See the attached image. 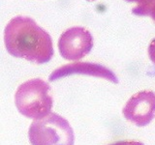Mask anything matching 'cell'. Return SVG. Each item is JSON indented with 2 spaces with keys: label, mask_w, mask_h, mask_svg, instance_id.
Masks as SVG:
<instances>
[{
  "label": "cell",
  "mask_w": 155,
  "mask_h": 145,
  "mask_svg": "<svg viewBox=\"0 0 155 145\" xmlns=\"http://www.w3.org/2000/svg\"><path fill=\"white\" fill-rule=\"evenodd\" d=\"M4 43L11 55L37 64L47 63L53 56L50 34L28 17H15L8 22Z\"/></svg>",
  "instance_id": "6da1fadb"
},
{
  "label": "cell",
  "mask_w": 155,
  "mask_h": 145,
  "mask_svg": "<svg viewBox=\"0 0 155 145\" xmlns=\"http://www.w3.org/2000/svg\"><path fill=\"white\" fill-rule=\"evenodd\" d=\"M51 87L41 79H29L18 86L15 95L18 110L27 118L42 119L51 112Z\"/></svg>",
  "instance_id": "7a4b0ae2"
},
{
  "label": "cell",
  "mask_w": 155,
  "mask_h": 145,
  "mask_svg": "<svg viewBox=\"0 0 155 145\" xmlns=\"http://www.w3.org/2000/svg\"><path fill=\"white\" fill-rule=\"evenodd\" d=\"M28 137L31 145H74L75 140L69 122L53 112L32 122Z\"/></svg>",
  "instance_id": "3957f363"
},
{
  "label": "cell",
  "mask_w": 155,
  "mask_h": 145,
  "mask_svg": "<svg viewBox=\"0 0 155 145\" xmlns=\"http://www.w3.org/2000/svg\"><path fill=\"white\" fill-rule=\"evenodd\" d=\"M93 47V37L87 29L75 26L61 34L58 41L60 55L67 60H80Z\"/></svg>",
  "instance_id": "277c9868"
},
{
  "label": "cell",
  "mask_w": 155,
  "mask_h": 145,
  "mask_svg": "<svg viewBox=\"0 0 155 145\" xmlns=\"http://www.w3.org/2000/svg\"><path fill=\"white\" fill-rule=\"evenodd\" d=\"M124 117L131 123L144 127L155 117V93L152 91H140L133 95L122 110Z\"/></svg>",
  "instance_id": "5b68a950"
},
{
  "label": "cell",
  "mask_w": 155,
  "mask_h": 145,
  "mask_svg": "<svg viewBox=\"0 0 155 145\" xmlns=\"http://www.w3.org/2000/svg\"><path fill=\"white\" fill-rule=\"evenodd\" d=\"M72 75H85L96 77L108 79L114 83H118V79L115 74L105 66L95 63H87V62H77L71 63L64 66L59 67L58 69L53 71L50 76V81H54L62 77L69 76Z\"/></svg>",
  "instance_id": "8992f818"
},
{
  "label": "cell",
  "mask_w": 155,
  "mask_h": 145,
  "mask_svg": "<svg viewBox=\"0 0 155 145\" xmlns=\"http://www.w3.org/2000/svg\"><path fill=\"white\" fill-rule=\"evenodd\" d=\"M125 1L130 2V3H137L138 5L135 8L132 9V13L135 14L136 12H139L140 10L147 8L150 4L153 3L155 0H125Z\"/></svg>",
  "instance_id": "52a82bcc"
},
{
  "label": "cell",
  "mask_w": 155,
  "mask_h": 145,
  "mask_svg": "<svg viewBox=\"0 0 155 145\" xmlns=\"http://www.w3.org/2000/svg\"><path fill=\"white\" fill-rule=\"evenodd\" d=\"M134 14L136 16H148L150 18H152V19L155 21V1L153 3H151L147 6V8H144L143 10H140L139 12H136Z\"/></svg>",
  "instance_id": "ba28073f"
},
{
  "label": "cell",
  "mask_w": 155,
  "mask_h": 145,
  "mask_svg": "<svg viewBox=\"0 0 155 145\" xmlns=\"http://www.w3.org/2000/svg\"><path fill=\"white\" fill-rule=\"evenodd\" d=\"M148 55L150 60H151L155 64V38L150 42L149 47H148Z\"/></svg>",
  "instance_id": "9c48e42d"
},
{
  "label": "cell",
  "mask_w": 155,
  "mask_h": 145,
  "mask_svg": "<svg viewBox=\"0 0 155 145\" xmlns=\"http://www.w3.org/2000/svg\"><path fill=\"white\" fill-rule=\"evenodd\" d=\"M110 145H143V143L139 142V141H134V140H130V141H128V140H123V141H118V142H115Z\"/></svg>",
  "instance_id": "30bf717a"
},
{
  "label": "cell",
  "mask_w": 155,
  "mask_h": 145,
  "mask_svg": "<svg viewBox=\"0 0 155 145\" xmlns=\"http://www.w3.org/2000/svg\"><path fill=\"white\" fill-rule=\"evenodd\" d=\"M87 1H95V0H87Z\"/></svg>",
  "instance_id": "8fae6325"
}]
</instances>
